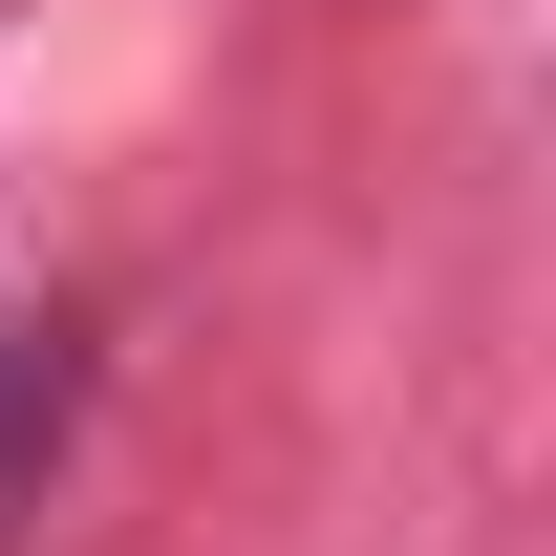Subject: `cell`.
<instances>
[{
  "label": "cell",
  "mask_w": 556,
  "mask_h": 556,
  "mask_svg": "<svg viewBox=\"0 0 556 556\" xmlns=\"http://www.w3.org/2000/svg\"><path fill=\"white\" fill-rule=\"evenodd\" d=\"M22 450H43V364L0 343V492H22Z\"/></svg>",
  "instance_id": "obj_1"
}]
</instances>
